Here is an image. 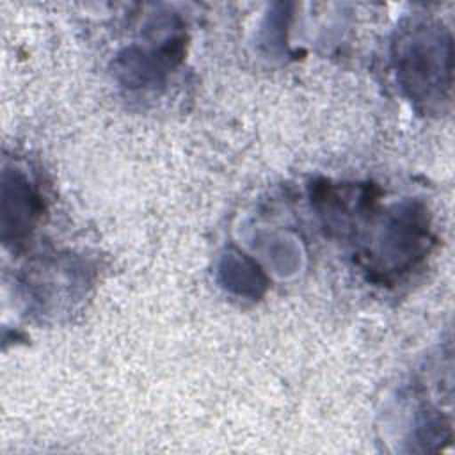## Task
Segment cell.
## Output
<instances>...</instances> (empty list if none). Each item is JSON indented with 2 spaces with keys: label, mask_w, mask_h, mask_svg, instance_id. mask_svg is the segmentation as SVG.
<instances>
[{
  "label": "cell",
  "mask_w": 455,
  "mask_h": 455,
  "mask_svg": "<svg viewBox=\"0 0 455 455\" xmlns=\"http://www.w3.org/2000/svg\"><path fill=\"white\" fill-rule=\"evenodd\" d=\"M396 76L416 107L443 110L451 89V37L432 23L416 21L395 43Z\"/></svg>",
  "instance_id": "1"
},
{
  "label": "cell",
  "mask_w": 455,
  "mask_h": 455,
  "mask_svg": "<svg viewBox=\"0 0 455 455\" xmlns=\"http://www.w3.org/2000/svg\"><path fill=\"white\" fill-rule=\"evenodd\" d=\"M220 272L224 275V283L240 295L258 297L265 290L267 281L263 274L256 263L243 254H228L222 261Z\"/></svg>",
  "instance_id": "2"
}]
</instances>
